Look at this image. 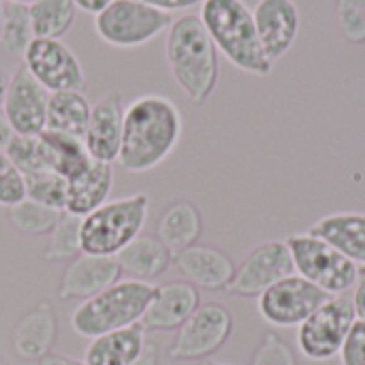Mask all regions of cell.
<instances>
[{
    "label": "cell",
    "instance_id": "cell-1",
    "mask_svg": "<svg viewBox=\"0 0 365 365\" xmlns=\"http://www.w3.org/2000/svg\"><path fill=\"white\" fill-rule=\"evenodd\" d=\"M184 120L180 107L163 94H141L124 109L118 163L128 173H148L180 145Z\"/></svg>",
    "mask_w": 365,
    "mask_h": 365
},
{
    "label": "cell",
    "instance_id": "cell-2",
    "mask_svg": "<svg viewBox=\"0 0 365 365\" xmlns=\"http://www.w3.org/2000/svg\"><path fill=\"white\" fill-rule=\"evenodd\" d=\"M165 58L173 81L195 103L203 105L218 83V49L199 15L186 13L171 21L165 38Z\"/></svg>",
    "mask_w": 365,
    "mask_h": 365
},
{
    "label": "cell",
    "instance_id": "cell-3",
    "mask_svg": "<svg viewBox=\"0 0 365 365\" xmlns=\"http://www.w3.org/2000/svg\"><path fill=\"white\" fill-rule=\"evenodd\" d=\"M199 19L218 53H222L235 68L257 77L272 73L274 64L265 56L252 9L244 0H203L199 6Z\"/></svg>",
    "mask_w": 365,
    "mask_h": 365
},
{
    "label": "cell",
    "instance_id": "cell-4",
    "mask_svg": "<svg viewBox=\"0 0 365 365\" xmlns=\"http://www.w3.org/2000/svg\"><path fill=\"white\" fill-rule=\"evenodd\" d=\"M156 295L152 282L126 278L118 280L90 299H83L71 314V327L81 338H96L115 329L141 323Z\"/></svg>",
    "mask_w": 365,
    "mask_h": 365
},
{
    "label": "cell",
    "instance_id": "cell-5",
    "mask_svg": "<svg viewBox=\"0 0 365 365\" xmlns=\"http://www.w3.org/2000/svg\"><path fill=\"white\" fill-rule=\"evenodd\" d=\"M148 214L150 197L145 192L105 201L81 218V252L94 257H118L135 237L141 235Z\"/></svg>",
    "mask_w": 365,
    "mask_h": 365
},
{
    "label": "cell",
    "instance_id": "cell-6",
    "mask_svg": "<svg viewBox=\"0 0 365 365\" xmlns=\"http://www.w3.org/2000/svg\"><path fill=\"white\" fill-rule=\"evenodd\" d=\"M287 246L293 257L295 274L317 284L329 295H346L359 280V267L329 242L306 233L289 235Z\"/></svg>",
    "mask_w": 365,
    "mask_h": 365
},
{
    "label": "cell",
    "instance_id": "cell-7",
    "mask_svg": "<svg viewBox=\"0 0 365 365\" xmlns=\"http://www.w3.org/2000/svg\"><path fill=\"white\" fill-rule=\"evenodd\" d=\"M171 13L158 11L137 0H111L94 15L96 36L118 49L148 45L171 26Z\"/></svg>",
    "mask_w": 365,
    "mask_h": 365
},
{
    "label": "cell",
    "instance_id": "cell-8",
    "mask_svg": "<svg viewBox=\"0 0 365 365\" xmlns=\"http://www.w3.org/2000/svg\"><path fill=\"white\" fill-rule=\"evenodd\" d=\"M355 323L353 299L346 295L329 297L297 327V349L302 357L317 364L331 361L340 355Z\"/></svg>",
    "mask_w": 365,
    "mask_h": 365
},
{
    "label": "cell",
    "instance_id": "cell-9",
    "mask_svg": "<svg viewBox=\"0 0 365 365\" xmlns=\"http://www.w3.org/2000/svg\"><path fill=\"white\" fill-rule=\"evenodd\" d=\"M231 334L233 314L222 304L205 302L178 329V336L169 349V357L173 361H203L218 353Z\"/></svg>",
    "mask_w": 365,
    "mask_h": 365
},
{
    "label": "cell",
    "instance_id": "cell-10",
    "mask_svg": "<svg viewBox=\"0 0 365 365\" xmlns=\"http://www.w3.org/2000/svg\"><path fill=\"white\" fill-rule=\"evenodd\" d=\"M329 297L334 295L321 291L299 274H291L257 297V310L267 325L291 329L299 327Z\"/></svg>",
    "mask_w": 365,
    "mask_h": 365
},
{
    "label": "cell",
    "instance_id": "cell-11",
    "mask_svg": "<svg viewBox=\"0 0 365 365\" xmlns=\"http://www.w3.org/2000/svg\"><path fill=\"white\" fill-rule=\"evenodd\" d=\"M24 66L47 90H79L86 88V73L75 51L60 38H32L24 51Z\"/></svg>",
    "mask_w": 365,
    "mask_h": 365
},
{
    "label": "cell",
    "instance_id": "cell-12",
    "mask_svg": "<svg viewBox=\"0 0 365 365\" xmlns=\"http://www.w3.org/2000/svg\"><path fill=\"white\" fill-rule=\"evenodd\" d=\"M291 274H295V265L287 242L269 240L255 246L244 257L240 267H235V276L227 291L231 295L252 299Z\"/></svg>",
    "mask_w": 365,
    "mask_h": 365
},
{
    "label": "cell",
    "instance_id": "cell-13",
    "mask_svg": "<svg viewBox=\"0 0 365 365\" xmlns=\"http://www.w3.org/2000/svg\"><path fill=\"white\" fill-rule=\"evenodd\" d=\"M49 92L21 64L9 77L2 113L15 135H41L47 124Z\"/></svg>",
    "mask_w": 365,
    "mask_h": 365
},
{
    "label": "cell",
    "instance_id": "cell-14",
    "mask_svg": "<svg viewBox=\"0 0 365 365\" xmlns=\"http://www.w3.org/2000/svg\"><path fill=\"white\" fill-rule=\"evenodd\" d=\"M259 41L272 64L284 58L295 45L302 15L295 0H259L252 9Z\"/></svg>",
    "mask_w": 365,
    "mask_h": 365
},
{
    "label": "cell",
    "instance_id": "cell-15",
    "mask_svg": "<svg viewBox=\"0 0 365 365\" xmlns=\"http://www.w3.org/2000/svg\"><path fill=\"white\" fill-rule=\"evenodd\" d=\"M124 98L120 92L111 90L92 105L90 120L83 133V145L92 160L115 163L122 145L124 128Z\"/></svg>",
    "mask_w": 365,
    "mask_h": 365
},
{
    "label": "cell",
    "instance_id": "cell-16",
    "mask_svg": "<svg viewBox=\"0 0 365 365\" xmlns=\"http://www.w3.org/2000/svg\"><path fill=\"white\" fill-rule=\"evenodd\" d=\"M120 276L122 269L115 257H94L81 252L64 269L58 284V297L62 302L90 299L113 282H118Z\"/></svg>",
    "mask_w": 365,
    "mask_h": 365
},
{
    "label": "cell",
    "instance_id": "cell-17",
    "mask_svg": "<svg viewBox=\"0 0 365 365\" xmlns=\"http://www.w3.org/2000/svg\"><path fill=\"white\" fill-rule=\"evenodd\" d=\"M201 306V295L188 280H173L156 287V295L150 302L141 323L148 331L180 329L186 319Z\"/></svg>",
    "mask_w": 365,
    "mask_h": 365
},
{
    "label": "cell",
    "instance_id": "cell-18",
    "mask_svg": "<svg viewBox=\"0 0 365 365\" xmlns=\"http://www.w3.org/2000/svg\"><path fill=\"white\" fill-rule=\"evenodd\" d=\"M178 269L188 278L190 284L197 289L207 291H222L229 289L235 276L233 259L222 252L220 248L207 244H195L173 257Z\"/></svg>",
    "mask_w": 365,
    "mask_h": 365
},
{
    "label": "cell",
    "instance_id": "cell-19",
    "mask_svg": "<svg viewBox=\"0 0 365 365\" xmlns=\"http://www.w3.org/2000/svg\"><path fill=\"white\" fill-rule=\"evenodd\" d=\"M56 336H58L56 312L51 304L43 299L15 323L11 334V346L19 359L38 361L47 353H51Z\"/></svg>",
    "mask_w": 365,
    "mask_h": 365
},
{
    "label": "cell",
    "instance_id": "cell-20",
    "mask_svg": "<svg viewBox=\"0 0 365 365\" xmlns=\"http://www.w3.org/2000/svg\"><path fill=\"white\" fill-rule=\"evenodd\" d=\"M113 188V167L109 163L90 160L77 175L66 180V203L64 212L73 216H88L105 201H109Z\"/></svg>",
    "mask_w": 365,
    "mask_h": 365
},
{
    "label": "cell",
    "instance_id": "cell-21",
    "mask_svg": "<svg viewBox=\"0 0 365 365\" xmlns=\"http://www.w3.org/2000/svg\"><path fill=\"white\" fill-rule=\"evenodd\" d=\"M148 346V329L143 323H135L124 329H115L90 340L83 351L86 365H130L135 364Z\"/></svg>",
    "mask_w": 365,
    "mask_h": 365
},
{
    "label": "cell",
    "instance_id": "cell-22",
    "mask_svg": "<svg viewBox=\"0 0 365 365\" xmlns=\"http://www.w3.org/2000/svg\"><path fill=\"white\" fill-rule=\"evenodd\" d=\"M308 233L329 242L357 267L365 265V214L361 212L327 214L319 218Z\"/></svg>",
    "mask_w": 365,
    "mask_h": 365
},
{
    "label": "cell",
    "instance_id": "cell-23",
    "mask_svg": "<svg viewBox=\"0 0 365 365\" xmlns=\"http://www.w3.org/2000/svg\"><path fill=\"white\" fill-rule=\"evenodd\" d=\"M120 269L135 280L152 282L154 278L163 276L171 261L173 252L154 235H139L135 237L118 257Z\"/></svg>",
    "mask_w": 365,
    "mask_h": 365
},
{
    "label": "cell",
    "instance_id": "cell-24",
    "mask_svg": "<svg viewBox=\"0 0 365 365\" xmlns=\"http://www.w3.org/2000/svg\"><path fill=\"white\" fill-rule=\"evenodd\" d=\"M201 233H203V218L192 201L171 203L160 214L156 225V237L173 252V257L199 244Z\"/></svg>",
    "mask_w": 365,
    "mask_h": 365
},
{
    "label": "cell",
    "instance_id": "cell-25",
    "mask_svg": "<svg viewBox=\"0 0 365 365\" xmlns=\"http://www.w3.org/2000/svg\"><path fill=\"white\" fill-rule=\"evenodd\" d=\"M92 105L79 90L49 92L47 101V124L45 130L62 133L68 137L83 139Z\"/></svg>",
    "mask_w": 365,
    "mask_h": 365
},
{
    "label": "cell",
    "instance_id": "cell-26",
    "mask_svg": "<svg viewBox=\"0 0 365 365\" xmlns=\"http://www.w3.org/2000/svg\"><path fill=\"white\" fill-rule=\"evenodd\" d=\"M38 141H41L47 169L62 175L64 180L77 175L92 160L83 145V139L68 137V135L53 133V130H43L38 135Z\"/></svg>",
    "mask_w": 365,
    "mask_h": 365
},
{
    "label": "cell",
    "instance_id": "cell-27",
    "mask_svg": "<svg viewBox=\"0 0 365 365\" xmlns=\"http://www.w3.org/2000/svg\"><path fill=\"white\" fill-rule=\"evenodd\" d=\"M28 15L34 38H60L75 24L77 9L71 0H34Z\"/></svg>",
    "mask_w": 365,
    "mask_h": 365
},
{
    "label": "cell",
    "instance_id": "cell-28",
    "mask_svg": "<svg viewBox=\"0 0 365 365\" xmlns=\"http://www.w3.org/2000/svg\"><path fill=\"white\" fill-rule=\"evenodd\" d=\"M62 214L64 212L51 210L32 199H21L19 203L9 207V218L13 227L28 235H49Z\"/></svg>",
    "mask_w": 365,
    "mask_h": 365
},
{
    "label": "cell",
    "instance_id": "cell-29",
    "mask_svg": "<svg viewBox=\"0 0 365 365\" xmlns=\"http://www.w3.org/2000/svg\"><path fill=\"white\" fill-rule=\"evenodd\" d=\"M32 26L28 15V4L4 2V24L0 32V43L13 56H24L26 47L32 43Z\"/></svg>",
    "mask_w": 365,
    "mask_h": 365
},
{
    "label": "cell",
    "instance_id": "cell-30",
    "mask_svg": "<svg viewBox=\"0 0 365 365\" xmlns=\"http://www.w3.org/2000/svg\"><path fill=\"white\" fill-rule=\"evenodd\" d=\"M79 229H81V218L73 214H62L58 225L49 233V242L45 248V259L47 261H64V259H75L81 255V242H79Z\"/></svg>",
    "mask_w": 365,
    "mask_h": 365
},
{
    "label": "cell",
    "instance_id": "cell-31",
    "mask_svg": "<svg viewBox=\"0 0 365 365\" xmlns=\"http://www.w3.org/2000/svg\"><path fill=\"white\" fill-rule=\"evenodd\" d=\"M4 152L13 160V165L21 171L24 178L49 171L45 165V158H43L38 135H15L13 133Z\"/></svg>",
    "mask_w": 365,
    "mask_h": 365
},
{
    "label": "cell",
    "instance_id": "cell-32",
    "mask_svg": "<svg viewBox=\"0 0 365 365\" xmlns=\"http://www.w3.org/2000/svg\"><path fill=\"white\" fill-rule=\"evenodd\" d=\"M26 180V199H32L51 210L64 212L66 203V180L53 171H43L36 175H28Z\"/></svg>",
    "mask_w": 365,
    "mask_h": 365
},
{
    "label": "cell",
    "instance_id": "cell-33",
    "mask_svg": "<svg viewBox=\"0 0 365 365\" xmlns=\"http://www.w3.org/2000/svg\"><path fill=\"white\" fill-rule=\"evenodd\" d=\"M336 17L342 36L353 45H364L365 0H336Z\"/></svg>",
    "mask_w": 365,
    "mask_h": 365
},
{
    "label": "cell",
    "instance_id": "cell-34",
    "mask_svg": "<svg viewBox=\"0 0 365 365\" xmlns=\"http://www.w3.org/2000/svg\"><path fill=\"white\" fill-rule=\"evenodd\" d=\"M250 365H297V355L284 338L267 331L255 349Z\"/></svg>",
    "mask_w": 365,
    "mask_h": 365
},
{
    "label": "cell",
    "instance_id": "cell-35",
    "mask_svg": "<svg viewBox=\"0 0 365 365\" xmlns=\"http://www.w3.org/2000/svg\"><path fill=\"white\" fill-rule=\"evenodd\" d=\"M26 199V180L4 150H0V205L13 207Z\"/></svg>",
    "mask_w": 365,
    "mask_h": 365
},
{
    "label": "cell",
    "instance_id": "cell-36",
    "mask_svg": "<svg viewBox=\"0 0 365 365\" xmlns=\"http://www.w3.org/2000/svg\"><path fill=\"white\" fill-rule=\"evenodd\" d=\"M340 365H365V325L355 323L342 351H340Z\"/></svg>",
    "mask_w": 365,
    "mask_h": 365
},
{
    "label": "cell",
    "instance_id": "cell-37",
    "mask_svg": "<svg viewBox=\"0 0 365 365\" xmlns=\"http://www.w3.org/2000/svg\"><path fill=\"white\" fill-rule=\"evenodd\" d=\"M137 2H143L148 6H154L158 11H165V13H175V11H186L190 6H201L203 0H137Z\"/></svg>",
    "mask_w": 365,
    "mask_h": 365
},
{
    "label": "cell",
    "instance_id": "cell-38",
    "mask_svg": "<svg viewBox=\"0 0 365 365\" xmlns=\"http://www.w3.org/2000/svg\"><path fill=\"white\" fill-rule=\"evenodd\" d=\"M353 308H355V317L359 323L365 325V280L359 278L355 289H353Z\"/></svg>",
    "mask_w": 365,
    "mask_h": 365
},
{
    "label": "cell",
    "instance_id": "cell-39",
    "mask_svg": "<svg viewBox=\"0 0 365 365\" xmlns=\"http://www.w3.org/2000/svg\"><path fill=\"white\" fill-rule=\"evenodd\" d=\"M75 4V9L83 11V13H90V15H96L101 13L111 0H71Z\"/></svg>",
    "mask_w": 365,
    "mask_h": 365
},
{
    "label": "cell",
    "instance_id": "cell-40",
    "mask_svg": "<svg viewBox=\"0 0 365 365\" xmlns=\"http://www.w3.org/2000/svg\"><path fill=\"white\" fill-rule=\"evenodd\" d=\"M36 365H86L83 359H73V357H66V355H58V353H47L43 359H38Z\"/></svg>",
    "mask_w": 365,
    "mask_h": 365
},
{
    "label": "cell",
    "instance_id": "cell-41",
    "mask_svg": "<svg viewBox=\"0 0 365 365\" xmlns=\"http://www.w3.org/2000/svg\"><path fill=\"white\" fill-rule=\"evenodd\" d=\"M130 365H158V349H156V344L148 342V346L141 353V357Z\"/></svg>",
    "mask_w": 365,
    "mask_h": 365
},
{
    "label": "cell",
    "instance_id": "cell-42",
    "mask_svg": "<svg viewBox=\"0 0 365 365\" xmlns=\"http://www.w3.org/2000/svg\"><path fill=\"white\" fill-rule=\"evenodd\" d=\"M11 135H13V130H11V126H9V122H6L4 113L0 111V150H4V148H6V143H9Z\"/></svg>",
    "mask_w": 365,
    "mask_h": 365
},
{
    "label": "cell",
    "instance_id": "cell-43",
    "mask_svg": "<svg viewBox=\"0 0 365 365\" xmlns=\"http://www.w3.org/2000/svg\"><path fill=\"white\" fill-rule=\"evenodd\" d=\"M9 77L4 68H0V107H2V101H4V94H6V88H9Z\"/></svg>",
    "mask_w": 365,
    "mask_h": 365
},
{
    "label": "cell",
    "instance_id": "cell-44",
    "mask_svg": "<svg viewBox=\"0 0 365 365\" xmlns=\"http://www.w3.org/2000/svg\"><path fill=\"white\" fill-rule=\"evenodd\" d=\"M2 24H4V2L0 0V32H2Z\"/></svg>",
    "mask_w": 365,
    "mask_h": 365
},
{
    "label": "cell",
    "instance_id": "cell-45",
    "mask_svg": "<svg viewBox=\"0 0 365 365\" xmlns=\"http://www.w3.org/2000/svg\"><path fill=\"white\" fill-rule=\"evenodd\" d=\"M2 2H13V4H32L34 0H2Z\"/></svg>",
    "mask_w": 365,
    "mask_h": 365
},
{
    "label": "cell",
    "instance_id": "cell-46",
    "mask_svg": "<svg viewBox=\"0 0 365 365\" xmlns=\"http://www.w3.org/2000/svg\"><path fill=\"white\" fill-rule=\"evenodd\" d=\"M199 365H231V364H222V361H210V359H203Z\"/></svg>",
    "mask_w": 365,
    "mask_h": 365
},
{
    "label": "cell",
    "instance_id": "cell-47",
    "mask_svg": "<svg viewBox=\"0 0 365 365\" xmlns=\"http://www.w3.org/2000/svg\"><path fill=\"white\" fill-rule=\"evenodd\" d=\"M359 278H364L365 280V265H361V267H359Z\"/></svg>",
    "mask_w": 365,
    "mask_h": 365
},
{
    "label": "cell",
    "instance_id": "cell-48",
    "mask_svg": "<svg viewBox=\"0 0 365 365\" xmlns=\"http://www.w3.org/2000/svg\"><path fill=\"white\" fill-rule=\"evenodd\" d=\"M0 365H11V364H9L6 359H2V357H0Z\"/></svg>",
    "mask_w": 365,
    "mask_h": 365
}]
</instances>
